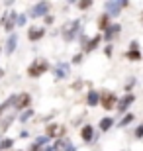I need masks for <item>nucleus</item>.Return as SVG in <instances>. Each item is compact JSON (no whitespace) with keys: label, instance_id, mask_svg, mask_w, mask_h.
<instances>
[{"label":"nucleus","instance_id":"6e6552de","mask_svg":"<svg viewBox=\"0 0 143 151\" xmlns=\"http://www.w3.org/2000/svg\"><path fill=\"white\" fill-rule=\"evenodd\" d=\"M80 135H83V139H84V141L94 139V128H92V126H84L83 132H80Z\"/></svg>","mask_w":143,"mask_h":151},{"label":"nucleus","instance_id":"9d476101","mask_svg":"<svg viewBox=\"0 0 143 151\" xmlns=\"http://www.w3.org/2000/svg\"><path fill=\"white\" fill-rule=\"evenodd\" d=\"M45 34V29L43 28H39V29H29V34H28V37L32 39V41H37L39 37H41V35Z\"/></svg>","mask_w":143,"mask_h":151},{"label":"nucleus","instance_id":"dca6fc26","mask_svg":"<svg viewBox=\"0 0 143 151\" xmlns=\"http://www.w3.org/2000/svg\"><path fill=\"white\" fill-rule=\"evenodd\" d=\"M126 57H127V59H132V61H137L139 57H141V53H139L137 49H132V51H127V53H126Z\"/></svg>","mask_w":143,"mask_h":151},{"label":"nucleus","instance_id":"f03ea898","mask_svg":"<svg viewBox=\"0 0 143 151\" xmlns=\"http://www.w3.org/2000/svg\"><path fill=\"white\" fill-rule=\"evenodd\" d=\"M47 71V63L45 61H35L33 65H29V69H28V73L32 75V77H39L41 73H45Z\"/></svg>","mask_w":143,"mask_h":151},{"label":"nucleus","instance_id":"1a4fd4ad","mask_svg":"<svg viewBox=\"0 0 143 151\" xmlns=\"http://www.w3.org/2000/svg\"><path fill=\"white\" fill-rule=\"evenodd\" d=\"M16 41H18L16 34L8 37V43H6V53H8V55H10V53H14V49H16Z\"/></svg>","mask_w":143,"mask_h":151},{"label":"nucleus","instance_id":"412c9836","mask_svg":"<svg viewBox=\"0 0 143 151\" xmlns=\"http://www.w3.org/2000/svg\"><path fill=\"white\" fill-rule=\"evenodd\" d=\"M90 6H92V2H90V0H83V2H78V8H90Z\"/></svg>","mask_w":143,"mask_h":151},{"label":"nucleus","instance_id":"5701e85b","mask_svg":"<svg viewBox=\"0 0 143 151\" xmlns=\"http://www.w3.org/2000/svg\"><path fill=\"white\" fill-rule=\"evenodd\" d=\"M135 137H143V126H139V128L135 129Z\"/></svg>","mask_w":143,"mask_h":151},{"label":"nucleus","instance_id":"cd10ccee","mask_svg":"<svg viewBox=\"0 0 143 151\" xmlns=\"http://www.w3.org/2000/svg\"><path fill=\"white\" fill-rule=\"evenodd\" d=\"M2 75H4V71H2V69H0V77H2Z\"/></svg>","mask_w":143,"mask_h":151},{"label":"nucleus","instance_id":"f3484780","mask_svg":"<svg viewBox=\"0 0 143 151\" xmlns=\"http://www.w3.org/2000/svg\"><path fill=\"white\" fill-rule=\"evenodd\" d=\"M100 28L102 29H108L110 26H108V14H104V16L100 18Z\"/></svg>","mask_w":143,"mask_h":151},{"label":"nucleus","instance_id":"b1692460","mask_svg":"<svg viewBox=\"0 0 143 151\" xmlns=\"http://www.w3.org/2000/svg\"><path fill=\"white\" fill-rule=\"evenodd\" d=\"M18 24L24 26V24H26V16H18Z\"/></svg>","mask_w":143,"mask_h":151},{"label":"nucleus","instance_id":"ddd939ff","mask_svg":"<svg viewBox=\"0 0 143 151\" xmlns=\"http://www.w3.org/2000/svg\"><path fill=\"white\" fill-rule=\"evenodd\" d=\"M112 118H104V120H102V122H100V129H102V132H106V129H110L112 128Z\"/></svg>","mask_w":143,"mask_h":151},{"label":"nucleus","instance_id":"f8f14e48","mask_svg":"<svg viewBox=\"0 0 143 151\" xmlns=\"http://www.w3.org/2000/svg\"><path fill=\"white\" fill-rule=\"evenodd\" d=\"M12 104H16V96H10V98H8V100H6L4 104H2V106H0V116H2V112H4L6 108H10Z\"/></svg>","mask_w":143,"mask_h":151},{"label":"nucleus","instance_id":"4be33fe9","mask_svg":"<svg viewBox=\"0 0 143 151\" xmlns=\"http://www.w3.org/2000/svg\"><path fill=\"white\" fill-rule=\"evenodd\" d=\"M10 145H12V139H4L2 143H0V147H4V149H6V147H10Z\"/></svg>","mask_w":143,"mask_h":151},{"label":"nucleus","instance_id":"a211bd4d","mask_svg":"<svg viewBox=\"0 0 143 151\" xmlns=\"http://www.w3.org/2000/svg\"><path fill=\"white\" fill-rule=\"evenodd\" d=\"M132 120H133V116H132V114H126V116H124V120L120 122V126L124 128V126H127V124H132Z\"/></svg>","mask_w":143,"mask_h":151},{"label":"nucleus","instance_id":"0eeeda50","mask_svg":"<svg viewBox=\"0 0 143 151\" xmlns=\"http://www.w3.org/2000/svg\"><path fill=\"white\" fill-rule=\"evenodd\" d=\"M114 104H116V96L114 94H104L102 96V106H104L106 110L114 108Z\"/></svg>","mask_w":143,"mask_h":151},{"label":"nucleus","instance_id":"20e7f679","mask_svg":"<svg viewBox=\"0 0 143 151\" xmlns=\"http://www.w3.org/2000/svg\"><path fill=\"white\" fill-rule=\"evenodd\" d=\"M29 102H32V98H29L28 92H24V94L16 96V106H18V108H28Z\"/></svg>","mask_w":143,"mask_h":151},{"label":"nucleus","instance_id":"393cba45","mask_svg":"<svg viewBox=\"0 0 143 151\" xmlns=\"http://www.w3.org/2000/svg\"><path fill=\"white\" fill-rule=\"evenodd\" d=\"M80 59H83V55H75V59H73V61H75V63H80Z\"/></svg>","mask_w":143,"mask_h":151},{"label":"nucleus","instance_id":"aec40b11","mask_svg":"<svg viewBox=\"0 0 143 151\" xmlns=\"http://www.w3.org/2000/svg\"><path fill=\"white\" fill-rule=\"evenodd\" d=\"M32 116H33V112H32V110H26V112L22 114V122H28V120H29Z\"/></svg>","mask_w":143,"mask_h":151},{"label":"nucleus","instance_id":"39448f33","mask_svg":"<svg viewBox=\"0 0 143 151\" xmlns=\"http://www.w3.org/2000/svg\"><path fill=\"white\" fill-rule=\"evenodd\" d=\"M67 75H69V65L67 63H59L55 67V77L57 78H65Z\"/></svg>","mask_w":143,"mask_h":151},{"label":"nucleus","instance_id":"4468645a","mask_svg":"<svg viewBox=\"0 0 143 151\" xmlns=\"http://www.w3.org/2000/svg\"><path fill=\"white\" fill-rule=\"evenodd\" d=\"M98 41H100V35L92 37V39H90V41L86 43V51H92V49H96V45H98Z\"/></svg>","mask_w":143,"mask_h":151},{"label":"nucleus","instance_id":"423d86ee","mask_svg":"<svg viewBox=\"0 0 143 151\" xmlns=\"http://www.w3.org/2000/svg\"><path fill=\"white\" fill-rule=\"evenodd\" d=\"M133 100H135V96H133V94H127L126 98H124V100H120V102H118V110H120V112L127 110V108H129V104H132Z\"/></svg>","mask_w":143,"mask_h":151},{"label":"nucleus","instance_id":"a878e982","mask_svg":"<svg viewBox=\"0 0 143 151\" xmlns=\"http://www.w3.org/2000/svg\"><path fill=\"white\" fill-rule=\"evenodd\" d=\"M65 151H75V147H73V145H69V147H67Z\"/></svg>","mask_w":143,"mask_h":151},{"label":"nucleus","instance_id":"f257e3e1","mask_svg":"<svg viewBox=\"0 0 143 151\" xmlns=\"http://www.w3.org/2000/svg\"><path fill=\"white\" fill-rule=\"evenodd\" d=\"M127 2H121V0H110V2H106V14L108 16H118L121 12V8H126Z\"/></svg>","mask_w":143,"mask_h":151},{"label":"nucleus","instance_id":"6ab92c4d","mask_svg":"<svg viewBox=\"0 0 143 151\" xmlns=\"http://www.w3.org/2000/svg\"><path fill=\"white\" fill-rule=\"evenodd\" d=\"M18 18H16V14H12L10 16V20H8V24H6V29H12V26H14V22H16Z\"/></svg>","mask_w":143,"mask_h":151},{"label":"nucleus","instance_id":"7ed1b4c3","mask_svg":"<svg viewBox=\"0 0 143 151\" xmlns=\"http://www.w3.org/2000/svg\"><path fill=\"white\" fill-rule=\"evenodd\" d=\"M47 10H49V4H47V2H39V4L33 6V10H32V18L45 16V14H47Z\"/></svg>","mask_w":143,"mask_h":151},{"label":"nucleus","instance_id":"bb28decb","mask_svg":"<svg viewBox=\"0 0 143 151\" xmlns=\"http://www.w3.org/2000/svg\"><path fill=\"white\" fill-rule=\"evenodd\" d=\"M43 151H55V147H47V149H43Z\"/></svg>","mask_w":143,"mask_h":151},{"label":"nucleus","instance_id":"2eb2a0df","mask_svg":"<svg viewBox=\"0 0 143 151\" xmlns=\"http://www.w3.org/2000/svg\"><path fill=\"white\" fill-rule=\"evenodd\" d=\"M118 32H120V26H118V24H114L112 28H108V29H106V39H110L112 35H114V34H118Z\"/></svg>","mask_w":143,"mask_h":151},{"label":"nucleus","instance_id":"9b49d317","mask_svg":"<svg viewBox=\"0 0 143 151\" xmlns=\"http://www.w3.org/2000/svg\"><path fill=\"white\" fill-rule=\"evenodd\" d=\"M98 100H100V94L96 90H90V92H88V104H90V106H96Z\"/></svg>","mask_w":143,"mask_h":151}]
</instances>
